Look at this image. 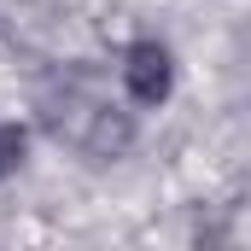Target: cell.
Here are the masks:
<instances>
[{
    "mask_svg": "<svg viewBox=\"0 0 251 251\" xmlns=\"http://www.w3.org/2000/svg\"><path fill=\"white\" fill-rule=\"evenodd\" d=\"M35 111H41V123H47V134L59 146L94 158V164H111V158H123L134 146V117L100 94V82L88 70H64L59 82H47Z\"/></svg>",
    "mask_w": 251,
    "mask_h": 251,
    "instance_id": "cell-1",
    "label": "cell"
},
{
    "mask_svg": "<svg viewBox=\"0 0 251 251\" xmlns=\"http://www.w3.org/2000/svg\"><path fill=\"white\" fill-rule=\"evenodd\" d=\"M24 164V128L18 123H0V181Z\"/></svg>",
    "mask_w": 251,
    "mask_h": 251,
    "instance_id": "cell-3",
    "label": "cell"
},
{
    "mask_svg": "<svg viewBox=\"0 0 251 251\" xmlns=\"http://www.w3.org/2000/svg\"><path fill=\"white\" fill-rule=\"evenodd\" d=\"M123 82H128V94H134L140 105H164L170 88H176V59H170V47L152 41V35L128 41V53H123Z\"/></svg>",
    "mask_w": 251,
    "mask_h": 251,
    "instance_id": "cell-2",
    "label": "cell"
}]
</instances>
